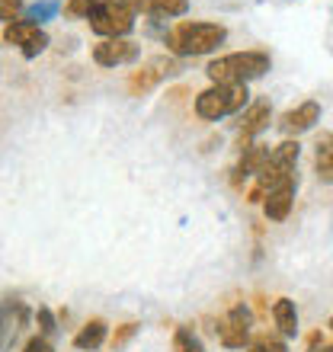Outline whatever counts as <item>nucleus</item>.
Instances as JSON below:
<instances>
[{"label":"nucleus","instance_id":"3","mask_svg":"<svg viewBox=\"0 0 333 352\" xmlns=\"http://www.w3.org/2000/svg\"><path fill=\"white\" fill-rule=\"evenodd\" d=\"M247 84H215L212 90L199 93L195 100V112L202 119H224V116H234L247 106Z\"/></svg>","mask_w":333,"mask_h":352},{"label":"nucleus","instance_id":"11","mask_svg":"<svg viewBox=\"0 0 333 352\" xmlns=\"http://www.w3.org/2000/svg\"><path fill=\"white\" fill-rule=\"evenodd\" d=\"M135 10L151 16H183L189 10V0H135Z\"/></svg>","mask_w":333,"mask_h":352},{"label":"nucleus","instance_id":"25","mask_svg":"<svg viewBox=\"0 0 333 352\" xmlns=\"http://www.w3.org/2000/svg\"><path fill=\"white\" fill-rule=\"evenodd\" d=\"M330 327H333V320H330Z\"/></svg>","mask_w":333,"mask_h":352},{"label":"nucleus","instance_id":"14","mask_svg":"<svg viewBox=\"0 0 333 352\" xmlns=\"http://www.w3.org/2000/svg\"><path fill=\"white\" fill-rule=\"evenodd\" d=\"M269 125V102H253L247 109V116H244V138H253V135H259V131Z\"/></svg>","mask_w":333,"mask_h":352},{"label":"nucleus","instance_id":"22","mask_svg":"<svg viewBox=\"0 0 333 352\" xmlns=\"http://www.w3.org/2000/svg\"><path fill=\"white\" fill-rule=\"evenodd\" d=\"M39 324H42V333H55V317H52V311H39Z\"/></svg>","mask_w":333,"mask_h":352},{"label":"nucleus","instance_id":"8","mask_svg":"<svg viewBox=\"0 0 333 352\" xmlns=\"http://www.w3.org/2000/svg\"><path fill=\"white\" fill-rule=\"evenodd\" d=\"M317 119H321V106H317V102H301L298 109L282 116L279 129H282V135H301V131L314 129Z\"/></svg>","mask_w":333,"mask_h":352},{"label":"nucleus","instance_id":"7","mask_svg":"<svg viewBox=\"0 0 333 352\" xmlns=\"http://www.w3.org/2000/svg\"><path fill=\"white\" fill-rule=\"evenodd\" d=\"M218 333H222V343L231 346V349H237V346L247 343V336H250V311H247V307H244V305L234 307L231 314L222 320Z\"/></svg>","mask_w":333,"mask_h":352},{"label":"nucleus","instance_id":"24","mask_svg":"<svg viewBox=\"0 0 333 352\" xmlns=\"http://www.w3.org/2000/svg\"><path fill=\"white\" fill-rule=\"evenodd\" d=\"M324 352H333V346H327V349H324Z\"/></svg>","mask_w":333,"mask_h":352},{"label":"nucleus","instance_id":"5","mask_svg":"<svg viewBox=\"0 0 333 352\" xmlns=\"http://www.w3.org/2000/svg\"><path fill=\"white\" fill-rule=\"evenodd\" d=\"M3 38H7L10 45L23 48V55H26V58H36L39 52H45V45H48V36L36 26V23H29V19L10 23L7 32H3Z\"/></svg>","mask_w":333,"mask_h":352},{"label":"nucleus","instance_id":"17","mask_svg":"<svg viewBox=\"0 0 333 352\" xmlns=\"http://www.w3.org/2000/svg\"><path fill=\"white\" fill-rule=\"evenodd\" d=\"M173 349L176 352H202V343H199V336L193 333V330H176L173 336Z\"/></svg>","mask_w":333,"mask_h":352},{"label":"nucleus","instance_id":"1","mask_svg":"<svg viewBox=\"0 0 333 352\" xmlns=\"http://www.w3.org/2000/svg\"><path fill=\"white\" fill-rule=\"evenodd\" d=\"M269 71V55L266 52H234L208 65V77L215 84H247L257 80Z\"/></svg>","mask_w":333,"mask_h":352},{"label":"nucleus","instance_id":"15","mask_svg":"<svg viewBox=\"0 0 333 352\" xmlns=\"http://www.w3.org/2000/svg\"><path fill=\"white\" fill-rule=\"evenodd\" d=\"M266 160H269V148H263V144H253V148H247V154H244V160H241V167H237V173H244V176L263 173Z\"/></svg>","mask_w":333,"mask_h":352},{"label":"nucleus","instance_id":"19","mask_svg":"<svg viewBox=\"0 0 333 352\" xmlns=\"http://www.w3.org/2000/svg\"><path fill=\"white\" fill-rule=\"evenodd\" d=\"M55 10H58L55 0H48V3H36V7L29 10V23H36V26H39V23H42V19H48Z\"/></svg>","mask_w":333,"mask_h":352},{"label":"nucleus","instance_id":"2","mask_svg":"<svg viewBox=\"0 0 333 352\" xmlns=\"http://www.w3.org/2000/svg\"><path fill=\"white\" fill-rule=\"evenodd\" d=\"M224 38H228V29L218 23H180L166 36V45L176 55H205V52H215Z\"/></svg>","mask_w":333,"mask_h":352},{"label":"nucleus","instance_id":"6","mask_svg":"<svg viewBox=\"0 0 333 352\" xmlns=\"http://www.w3.org/2000/svg\"><path fill=\"white\" fill-rule=\"evenodd\" d=\"M138 52L141 48L135 45V42H129V38H106V42H100V45L93 48V61L103 67L129 65V61L138 58Z\"/></svg>","mask_w":333,"mask_h":352},{"label":"nucleus","instance_id":"4","mask_svg":"<svg viewBox=\"0 0 333 352\" xmlns=\"http://www.w3.org/2000/svg\"><path fill=\"white\" fill-rule=\"evenodd\" d=\"M90 26L96 36L122 38L135 26V7L125 0H103L100 7L90 13Z\"/></svg>","mask_w":333,"mask_h":352},{"label":"nucleus","instance_id":"18","mask_svg":"<svg viewBox=\"0 0 333 352\" xmlns=\"http://www.w3.org/2000/svg\"><path fill=\"white\" fill-rule=\"evenodd\" d=\"M100 3L103 0H71V3H67V13H71V16H90Z\"/></svg>","mask_w":333,"mask_h":352},{"label":"nucleus","instance_id":"12","mask_svg":"<svg viewBox=\"0 0 333 352\" xmlns=\"http://www.w3.org/2000/svg\"><path fill=\"white\" fill-rule=\"evenodd\" d=\"M272 317H276V327L282 330L286 336H295L298 333V311H295V301L288 298H279L276 307H272Z\"/></svg>","mask_w":333,"mask_h":352},{"label":"nucleus","instance_id":"13","mask_svg":"<svg viewBox=\"0 0 333 352\" xmlns=\"http://www.w3.org/2000/svg\"><path fill=\"white\" fill-rule=\"evenodd\" d=\"M314 164H317V176L324 183H330L333 179V135H321L317 151H314Z\"/></svg>","mask_w":333,"mask_h":352},{"label":"nucleus","instance_id":"16","mask_svg":"<svg viewBox=\"0 0 333 352\" xmlns=\"http://www.w3.org/2000/svg\"><path fill=\"white\" fill-rule=\"evenodd\" d=\"M103 340H106V324H103V320H90V324L77 333L74 343L80 346V349H96V346H103Z\"/></svg>","mask_w":333,"mask_h":352},{"label":"nucleus","instance_id":"9","mask_svg":"<svg viewBox=\"0 0 333 352\" xmlns=\"http://www.w3.org/2000/svg\"><path fill=\"white\" fill-rule=\"evenodd\" d=\"M292 199H295V183H286V186H279V189H272L266 195V202H263L269 221H286L288 212H292Z\"/></svg>","mask_w":333,"mask_h":352},{"label":"nucleus","instance_id":"10","mask_svg":"<svg viewBox=\"0 0 333 352\" xmlns=\"http://www.w3.org/2000/svg\"><path fill=\"white\" fill-rule=\"evenodd\" d=\"M173 71H176V65L170 61V58H154V61H148V65H144V71H138V74H135L131 90H151L160 77L173 74Z\"/></svg>","mask_w":333,"mask_h":352},{"label":"nucleus","instance_id":"20","mask_svg":"<svg viewBox=\"0 0 333 352\" xmlns=\"http://www.w3.org/2000/svg\"><path fill=\"white\" fill-rule=\"evenodd\" d=\"M23 10V0H0V23H13Z\"/></svg>","mask_w":333,"mask_h":352},{"label":"nucleus","instance_id":"21","mask_svg":"<svg viewBox=\"0 0 333 352\" xmlns=\"http://www.w3.org/2000/svg\"><path fill=\"white\" fill-rule=\"evenodd\" d=\"M250 352H288V349H286V343H279V340H259Z\"/></svg>","mask_w":333,"mask_h":352},{"label":"nucleus","instance_id":"23","mask_svg":"<svg viewBox=\"0 0 333 352\" xmlns=\"http://www.w3.org/2000/svg\"><path fill=\"white\" fill-rule=\"evenodd\" d=\"M26 352H55V349H52V346H48L45 340H29Z\"/></svg>","mask_w":333,"mask_h":352}]
</instances>
